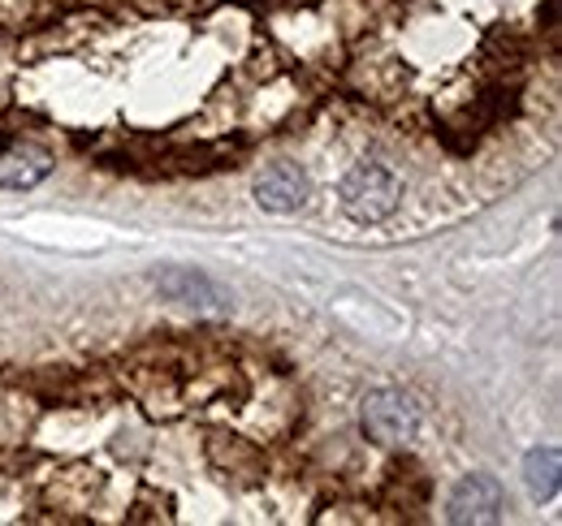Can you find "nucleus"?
Returning a JSON list of instances; mask_svg holds the SVG:
<instances>
[{
  "mask_svg": "<svg viewBox=\"0 0 562 526\" xmlns=\"http://www.w3.org/2000/svg\"><path fill=\"white\" fill-rule=\"evenodd\" d=\"M338 198H342V211L351 220L376 225V220H390L403 207V178L381 160H363L342 178Z\"/></svg>",
  "mask_w": 562,
  "mask_h": 526,
  "instance_id": "nucleus-1",
  "label": "nucleus"
},
{
  "mask_svg": "<svg viewBox=\"0 0 562 526\" xmlns=\"http://www.w3.org/2000/svg\"><path fill=\"white\" fill-rule=\"evenodd\" d=\"M363 432L368 441L398 449L420 432V405L403 389H376L363 397Z\"/></svg>",
  "mask_w": 562,
  "mask_h": 526,
  "instance_id": "nucleus-2",
  "label": "nucleus"
},
{
  "mask_svg": "<svg viewBox=\"0 0 562 526\" xmlns=\"http://www.w3.org/2000/svg\"><path fill=\"white\" fill-rule=\"evenodd\" d=\"M160 294L169 298V302H178V307H187V311H200V316H225L229 311V294L209 281L204 272H195V267H173V272H165L160 276Z\"/></svg>",
  "mask_w": 562,
  "mask_h": 526,
  "instance_id": "nucleus-3",
  "label": "nucleus"
},
{
  "mask_svg": "<svg viewBox=\"0 0 562 526\" xmlns=\"http://www.w3.org/2000/svg\"><path fill=\"white\" fill-rule=\"evenodd\" d=\"M506 514V492L490 474H468L454 492H450V523H497Z\"/></svg>",
  "mask_w": 562,
  "mask_h": 526,
  "instance_id": "nucleus-4",
  "label": "nucleus"
},
{
  "mask_svg": "<svg viewBox=\"0 0 562 526\" xmlns=\"http://www.w3.org/2000/svg\"><path fill=\"white\" fill-rule=\"evenodd\" d=\"M307 198H312V182H307V173H303L299 164H290V160L269 164V169L256 178V203H260L265 211L290 216V211L307 207Z\"/></svg>",
  "mask_w": 562,
  "mask_h": 526,
  "instance_id": "nucleus-5",
  "label": "nucleus"
},
{
  "mask_svg": "<svg viewBox=\"0 0 562 526\" xmlns=\"http://www.w3.org/2000/svg\"><path fill=\"white\" fill-rule=\"evenodd\" d=\"M48 173H53V160L44 151H35V147H18V151L0 156V186L4 191H31Z\"/></svg>",
  "mask_w": 562,
  "mask_h": 526,
  "instance_id": "nucleus-6",
  "label": "nucleus"
},
{
  "mask_svg": "<svg viewBox=\"0 0 562 526\" xmlns=\"http://www.w3.org/2000/svg\"><path fill=\"white\" fill-rule=\"evenodd\" d=\"M559 470H562L559 449H532V454L524 458V479H528V492H532L537 501H550V496L559 492Z\"/></svg>",
  "mask_w": 562,
  "mask_h": 526,
  "instance_id": "nucleus-7",
  "label": "nucleus"
}]
</instances>
